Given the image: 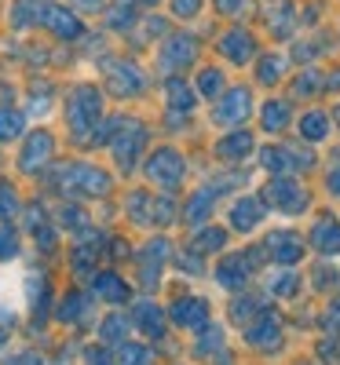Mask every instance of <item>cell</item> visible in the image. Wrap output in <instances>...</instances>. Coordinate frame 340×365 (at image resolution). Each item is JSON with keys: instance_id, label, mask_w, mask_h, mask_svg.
Masks as SVG:
<instances>
[{"instance_id": "obj_1", "label": "cell", "mask_w": 340, "mask_h": 365, "mask_svg": "<svg viewBox=\"0 0 340 365\" xmlns=\"http://www.w3.org/2000/svg\"><path fill=\"white\" fill-rule=\"evenodd\" d=\"M59 175H63V190L74 197H103L110 190V175L96 165H66Z\"/></svg>"}, {"instance_id": "obj_2", "label": "cell", "mask_w": 340, "mask_h": 365, "mask_svg": "<svg viewBox=\"0 0 340 365\" xmlns=\"http://www.w3.org/2000/svg\"><path fill=\"white\" fill-rule=\"evenodd\" d=\"M99 117H103V96L91 84L88 88H77L74 96H70V106H66V125L81 135L88 128H96Z\"/></svg>"}, {"instance_id": "obj_3", "label": "cell", "mask_w": 340, "mask_h": 365, "mask_svg": "<svg viewBox=\"0 0 340 365\" xmlns=\"http://www.w3.org/2000/svg\"><path fill=\"white\" fill-rule=\"evenodd\" d=\"M143 143H146V128L139 125V120H129V125H121L117 132H114V139H110V150H114V161L121 165V168H132L136 165V158H139V150H143Z\"/></svg>"}, {"instance_id": "obj_4", "label": "cell", "mask_w": 340, "mask_h": 365, "mask_svg": "<svg viewBox=\"0 0 340 365\" xmlns=\"http://www.w3.org/2000/svg\"><path fill=\"white\" fill-rule=\"evenodd\" d=\"M106 84L117 99H136L146 88V77H143L139 66L125 63V58H114V63H106Z\"/></svg>"}, {"instance_id": "obj_5", "label": "cell", "mask_w": 340, "mask_h": 365, "mask_svg": "<svg viewBox=\"0 0 340 365\" xmlns=\"http://www.w3.org/2000/svg\"><path fill=\"white\" fill-rule=\"evenodd\" d=\"M183 172H187V165H183V158L176 150H158V154H150V161H146V175L158 182V187H179Z\"/></svg>"}, {"instance_id": "obj_6", "label": "cell", "mask_w": 340, "mask_h": 365, "mask_svg": "<svg viewBox=\"0 0 340 365\" xmlns=\"http://www.w3.org/2000/svg\"><path fill=\"white\" fill-rule=\"evenodd\" d=\"M55 154V135L51 132H29L26 135V146L19 154V168L22 172H41Z\"/></svg>"}, {"instance_id": "obj_7", "label": "cell", "mask_w": 340, "mask_h": 365, "mask_svg": "<svg viewBox=\"0 0 340 365\" xmlns=\"http://www.w3.org/2000/svg\"><path fill=\"white\" fill-rule=\"evenodd\" d=\"M194 55H198V44L191 34H172L165 44H161V70H183V66H191L194 63Z\"/></svg>"}, {"instance_id": "obj_8", "label": "cell", "mask_w": 340, "mask_h": 365, "mask_svg": "<svg viewBox=\"0 0 340 365\" xmlns=\"http://www.w3.org/2000/svg\"><path fill=\"white\" fill-rule=\"evenodd\" d=\"M41 22L51 29L55 37H63V41H74V37H81V22H77V15H74L70 8L44 4V11H41Z\"/></svg>"}, {"instance_id": "obj_9", "label": "cell", "mask_w": 340, "mask_h": 365, "mask_svg": "<svg viewBox=\"0 0 340 365\" xmlns=\"http://www.w3.org/2000/svg\"><path fill=\"white\" fill-rule=\"evenodd\" d=\"M245 117H249V91L245 88L227 91L224 103L216 106V120H220V125H241Z\"/></svg>"}, {"instance_id": "obj_10", "label": "cell", "mask_w": 340, "mask_h": 365, "mask_svg": "<svg viewBox=\"0 0 340 365\" xmlns=\"http://www.w3.org/2000/svg\"><path fill=\"white\" fill-rule=\"evenodd\" d=\"M267 197L282 208V212H300L304 201H307V194L300 190V182H289V179H274L271 190H267Z\"/></svg>"}, {"instance_id": "obj_11", "label": "cell", "mask_w": 340, "mask_h": 365, "mask_svg": "<svg viewBox=\"0 0 340 365\" xmlns=\"http://www.w3.org/2000/svg\"><path fill=\"white\" fill-rule=\"evenodd\" d=\"M205 314H209V307H205L201 299H194V296L179 299L176 307H172V322H176V325H183V329H201Z\"/></svg>"}, {"instance_id": "obj_12", "label": "cell", "mask_w": 340, "mask_h": 365, "mask_svg": "<svg viewBox=\"0 0 340 365\" xmlns=\"http://www.w3.org/2000/svg\"><path fill=\"white\" fill-rule=\"evenodd\" d=\"M253 37L245 34V29H234V34H227L224 41H220V51L231 58V63H249L253 58Z\"/></svg>"}, {"instance_id": "obj_13", "label": "cell", "mask_w": 340, "mask_h": 365, "mask_svg": "<svg viewBox=\"0 0 340 365\" xmlns=\"http://www.w3.org/2000/svg\"><path fill=\"white\" fill-rule=\"evenodd\" d=\"M260 216H264V208H260L256 197H245V201H238V205L231 208V223H234L238 230H253V227L260 223Z\"/></svg>"}, {"instance_id": "obj_14", "label": "cell", "mask_w": 340, "mask_h": 365, "mask_svg": "<svg viewBox=\"0 0 340 365\" xmlns=\"http://www.w3.org/2000/svg\"><path fill=\"white\" fill-rule=\"evenodd\" d=\"M267 245H271V256H274L278 263H296V259H300V241H296L293 234H289V237H286V234H274Z\"/></svg>"}, {"instance_id": "obj_15", "label": "cell", "mask_w": 340, "mask_h": 365, "mask_svg": "<svg viewBox=\"0 0 340 365\" xmlns=\"http://www.w3.org/2000/svg\"><path fill=\"white\" fill-rule=\"evenodd\" d=\"M96 289H99V296H106L110 303H125L129 299V285L117 278V274H99V282H96Z\"/></svg>"}, {"instance_id": "obj_16", "label": "cell", "mask_w": 340, "mask_h": 365, "mask_svg": "<svg viewBox=\"0 0 340 365\" xmlns=\"http://www.w3.org/2000/svg\"><path fill=\"white\" fill-rule=\"evenodd\" d=\"M311 237H315V245H319L322 252H340V227H336L333 220H322Z\"/></svg>"}, {"instance_id": "obj_17", "label": "cell", "mask_w": 340, "mask_h": 365, "mask_svg": "<svg viewBox=\"0 0 340 365\" xmlns=\"http://www.w3.org/2000/svg\"><path fill=\"white\" fill-rule=\"evenodd\" d=\"M139 0H117V4H114V11H110V29H129L132 22H136V15H139Z\"/></svg>"}, {"instance_id": "obj_18", "label": "cell", "mask_w": 340, "mask_h": 365, "mask_svg": "<svg viewBox=\"0 0 340 365\" xmlns=\"http://www.w3.org/2000/svg\"><path fill=\"white\" fill-rule=\"evenodd\" d=\"M286 125H289V103H278V99L267 103L264 106V128L267 132H282Z\"/></svg>"}, {"instance_id": "obj_19", "label": "cell", "mask_w": 340, "mask_h": 365, "mask_svg": "<svg viewBox=\"0 0 340 365\" xmlns=\"http://www.w3.org/2000/svg\"><path fill=\"white\" fill-rule=\"evenodd\" d=\"M278 336H282V332H278V322H274V318H264V322H256V325L249 329V340H253L256 347H274Z\"/></svg>"}, {"instance_id": "obj_20", "label": "cell", "mask_w": 340, "mask_h": 365, "mask_svg": "<svg viewBox=\"0 0 340 365\" xmlns=\"http://www.w3.org/2000/svg\"><path fill=\"white\" fill-rule=\"evenodd\" d=\"M253 150V139L245 135V132H238V135H231V139H224L220 143V158H227V161H238V158H245Z\"/></svg>"}, {"instance_id": "obj_21", "label": "cell", "mask_w": 340, "mask_h": 365, "mask_svg": "<svg viewBox=\"0 0 340 365\" xmlns=\"http://www.w3.org/2000/svg\"><path fill=\"white\" fill-rule=\"evenodd\" d=\"M22 132H26V117L15 113V110H0V143H8Z\"/></svg>"}, {"instance_id": "obj_22", "label": "cell", "mask_w": 340, "mask_h": 365, "mask_svg": "<svg viewBox=\"0 0 340 365\" xmlns=\"http://www.w3.org/2000/svg\"><path fill=\"white\" fill-rule=\"evenodd\" d=\"M245 278H249V270H245V259H241V256H234V259H227V263L220 267V282L231 285V289L241 285Z\"/></svg>"}, {"instance_id": "obj_23", "label": "cell", "mask_w": 340, "mask_h": 365, "mask_svg": "<svg viewBox=\"0 0 340 365\" xmlns=\"http://www.w3.org/2000/svg\"><path fill=\"white\" fill-rule=\"evenodd\" d=\"M220 88H224V73H220V70H201L198 91H201L205 99H216V96H220Z\"/></svg>"}, {"instance_id": "obj_24", "label": "cell", "mask_w": 340, "mask_h": 365, "mask_svg": "<svg viewBox=\"0 0 340 365\" xmlns=\"http://www.w3.org/2000/svg\"><path fill=\"white\" fill-rule=\"evenodd\" d=\"M304 135L307 139H326L329 135V117L326 113H307L304 117Z\"/></svg>"}, {"instance_id": "obj_25", "label": "cell", "mask_w": 340, "mask_h": 365, "mask_svg": "<svg viewBox=\"0 0 340 365\" xmlns=\"http://www.w3.org/2000/svg\"><path fill=\"white\" fill-rule=\"evenodd\" d=\"M169 103L172 106H179V110H191L194 106V99H191V91H187V84H183V81H169Z\"/></svg>"}, {"instance_id": "obj_26", "label": "cell", "mask_w": 340, "mask_h": 365, "mask_svg": "<svg viewBox=\"0 0 340 365\" xmlns=\"http://www.w3.org/2000/svg\"><path fill=\"white\" fill-rule=\"evenodd\" d=\"M19 212V197H15V190L8 187V182H0V220H11Z\"/></svg>"}, {"instance_id": "obj_27", "label": "cell", "mask_w": 340, "mask_h": 365, "mask_svg": "<svg viewBox=\"0 0 340 365\" xmlns=\"http://www.w3.org/2000/svg\"><path fill=\"white\" fill-rule=\"evenodd\" d=\"M139 322H146L150 336H161V314H158V307H154V303H143V307H139Z\"/></svg>"}, {"instance_id": "obj_28", "label": "cell", "mask_w": 340, "mask_h": 365, "mask_svg": "<svg viewBox=\"0 0 340 365\" xmlns=\"http://www.w3.org/2000/svg\"><path fill=\"white\" fill-rule=\"evenodd\" d=\"M146 358H150V351H146V347L129 344V347H121V361H117V365H146Z\"/></svg>"}, {"instance_id": "obj_29", "label": "cell", "mask_w": 340, "mask_h": 365, "mask_svg": "<svg viewBox=\"0 0 340 365\" xmlns=\"http://www.w3.org/2000/svg\"><path fill=\"white\" fill-rule=\"evenodd\" d=\"M209 205H212V190L194 194V201H191V223H198V220H205V216H209Z\"/></svg>"}, {"instance_id": "obj_30", "label": "cell", "mask_w": 340, "mask_h": 365, "mask_svg": "<svg viewBox=\"0 0 340 365\" xmlns=\"http://www.w3.org/2000/svg\"><path fill=\"white\" fill-rule=\"evenodd\" d=\"M201 11V0H172V15L176 19H194Z\"/></svg>"}, {"instance_id": "obj_31", "label": "cell", "mask_w": 340, "mask_h": 365, "mask_svg": "<svg viewBox=\"0 0 340 365\" xmlns=\"http://www.w3.org/2000/svg\"><path fill=\"white\" fill-rule=\"evenodd\" d=\"M278 73H282V58H278V55H267V58H264V70H260V81L271 84V81H278Z\"/></svg>"}, {"instance_id": "obj_32", "label": "cell", "mask_w": 340, "mask_h": 365, "mask_svg": "<svg viewBox=\"0 0 340 365\" xmlns=\"http://www.w3.org/2000/svg\"><path fill=\"white\" fill-rule=\"evenodd\" d=\"M19 252V241H15V234L8 230V227H0V259H11Z\"/></svg>"}, {"instance_id": "obj_33", "label": "cell", "mask_w": 340, "mask_h": 365, "mask_svg": "<svg viewBox=\"0 0 340 365\" xmlns=\"http://www.w3.org/2000/svg\"><path fill=\"white\" fill-rule=\"evenodd\" d=\"M220 245H224V230H205V234H198V249L212 252V249H220Z\"/></svg>"}, {"instance_id": "obj_34", "label": "cell", "mask_w": 340, "mask_h": 365, "mask_svg": "<svg viewBox=\"0 0 340 365\" xmlns=\"http://www.w3.org/2000/svg\"><path fill=\"white\" fill-rule=\"evenodd\" d=\"M125 336V322L121 318H110L106 325H103V340H121Z\"/></svg>"}, {"instance_id": "obj_35", "label": "cell", "mask_w": 340, "mask_h": 365, "mask_svg": "<svg viewBox=\"0 0 340 365\" xmlns=\"http://www.w3.org/2000/svg\"><path fill=\"white\" fill-rule=\"evenodd\" d=\"M216 8H220L224 15H241L245 11V0H216Z\"/></svg>"}, {"instance_id": "obj_36", "label": "cell", "mask_w": 340, "mask_h": 365, "mask_svg": "<svg viewBox=\"0 0 340 365\" xmlns=\"http://www.w3.org/2000/svg\"><path fill=\"white\" fill-rule=\"evenodd\" d=\"M74 8H77V11H99L103 0H74Z\"/></svg>"}, {"instance_id": "obj_37", "label": "cell", "mask_w": 340, "mask_h": 365, "mask_svg": "<svg viewBox=\"0 0 340 365\" xmlns=\"http://www.w3.org/2000/svg\"><path fill=\"white\" fill-rule=\"evenodd\" d=\"M329 182H333V190H336V194H340V168H336V172H333V175H329Z\"/></svg>"}, {"instance_id": "obj_38", "label": "cell", "mask_w": 340, "mask_h": 365, "mask_svg": "<svg viewBox=\"0 0 340 365\" xmlns=\"http://www.w3.org/2000/svg\"><path fill=\"white\" fill-rule=\"evenodd\" d=\"M0 103H8V84H0Z\"/></svg>"}, {"instance_id": "obj_39", "label": "cell", "mask_w": 340, "mask_h": 365, "mask_svg": "<svg viewBox=\"0 0 340 365\" xmlns=\"http://www.w3.org/2000/svg\"><path fill=\"white\" fill-rule=\"evenodd\" d=\"M139 4H158V0H139Z\"/></svg>"}]
</instances>
